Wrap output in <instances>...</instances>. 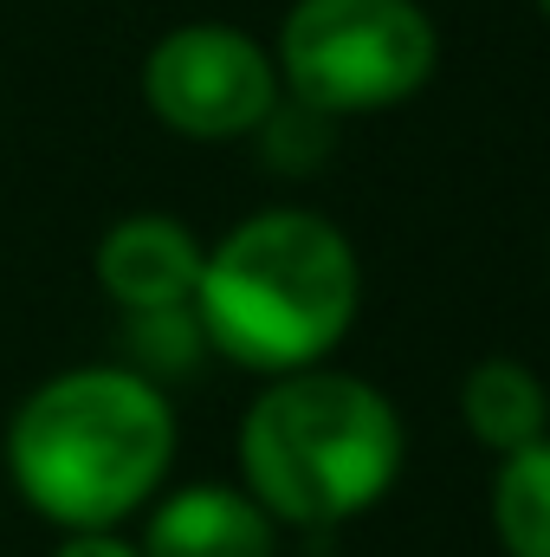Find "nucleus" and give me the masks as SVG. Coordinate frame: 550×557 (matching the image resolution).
Instances as JSON below:
<instances>
[{"mask_svg": "<svg viewBox=\"0 0 550 557\" xmlns=\"http://www.w3.org/2000/svg\"><path fill=\"white\" fill-rule=\"evenodd\" d=\"M538 7H545V20H550V0H538Z\"/></svg>", "mask_w": 550, "mask_h": 557, "instance_id": "f8f14e48", "label": "nucleus"}, {"mask_svg": "<svg viewBox=\"0 0 550 557\" xmlns=\"http://www.w3.org/2000/svg\"><path fill=\"white\" fill-rule=\"evenodd\" d=\"M247 493L285 525H337L370 512L402 473L396 403L343 370H291L240 421Z\"/></svg>", "mask_w": 550, "mask_h": 557, "instance_id": "7ed1b4c3", "label": "nucleus"}, {"mask_svg": "<svg viewBox=\"0 0 550 557\" xmlns=\"http://www.w3.org/2000/svg\"><path fill=\"white\" fill-rule=\"evenodd\" d=\"M175 460V409L130 363L46 376L7 421V473L59 532H111L155 499Z\"/></svg>", "mask_w": 550, "mask_h": 557, "instance_id": "f257e3e1", "label": "nucleus"}, {"mask_svg": "<svg viewBox=\"0 0 550 557\" xmlns=\"http://www.w3.org/2000/svg\"><path fill=\"white\" fill-rule=\"evenodd\" d=\"M52 557H142L130 539H117V525L111 532H65V545Z\"/></svg>", "mask_w": 550, "mask_h": 557, "instance_id": "9b49d317", "label": "nucleus"}, {"mask_svg": "<svg viewBox=\"0 0 550 557\" xmlns=\"http://www.w3.org/2000/svg\"><path fill=\"white\" fill-rule=\"evenodd\" d=\"M142 557H273V512L234 486H182L168 493L149 525Z\"/></svg>", "mask_w": 550, "mask_h": 557, "instance_id": "0eeeda50", "label": "nucleus"}, {"mask_svg": "<svg viewBox=\"0 0 550 557\" xmlns=\"http://www.w3.org/2000/svg\"><path fill=\"white\" fill-rule=\"evenodd\" d=\"M492 525L512 557H550V441L505 454L492 480Z\"/></svg>", "mask_w": 550, "mask_h": 557, "instance_id": "1a4fd4ad", "label": "nucleus"}, {"mask_svg": "<svg viewBox=\"0 0 550 557\" xmlns=\"http://www.w3.org/2000/svg\"><path fill=\"white\" fill-rule=\"evenodd\" d=\"M278 98H285V85H278L273 52L253 33L227 26V20L168 26L142 59V104L175 137L195 143L253 137L273 117Z\"/></svg>", "mask_w": 550, "mask_h": 557, "instance_id": "39448f33", "label": "nucleus"}, {"mask_svg": "<svg viewBox=\"0 0 550 557\" xmlns=\"http://www.w3.org/2000/svg\"><path fill=\"white\" fill-rule=\"evenodd\" d=\"M460 416H466V428L492 454H518V447L545 441L550 396H545V383H538V370H525L518 357H486L460 383Z\"/></svg>", "mask_w": 550, "mask_h": 557, "instance_id": "6e6552de", "label": "nucleus"}, {"mask_svg": "<svg viewBox=\"0 0 550 557\" xmlns=\"http://www.w3.org/2000/svg\"><path fill=\"white\" fill-rule=\"evenodd\" d=\"M208 247L168 221V214H130L98 240V285L130 311H168V305H195Z\"/></svg>", "mask_w": 550, "mask_h": 557, "instance_id": "423d86ee", "label": "nucleus"}, {"mask_svg": "<svg viewBox=\"0 0 550 557\" xmlns=\"http://www.w3.org/2000/svg\"><path fill=\"white\" fill-rule=\"evenodd\" d=\"M440 39L421 0H291L278 26V85L324 111H389L434 78Z\"/></svg>", "mask_w": 550, "mask_h": 557, "instance_id": "20e7f679", "label": "nucleus"}, {"mask_svg": "<svg viewBox=\"0 0 550 557\" xmlns=\"http://www.w3.org/2000/svg\"><path fill=\"white\" fill-rule=\"evenodd\" d=\"M363 273L350 240L304 208H266L208 247L195 318L208 350L240 370L291 376L330 357L357 318Z\"/></svg>", "mask_w": 550, "mask_h": 557, "instance_id": "f03ea898", "label": "nucleus"}, {"mask_svg": "<svg viewBox=\"0 0 550 557\" xmlns=\"http://www.w3.org/2000/svg\"><path fill=\"white\" fill-rule=\"evenodd\" d=\"M201 318L195 305H168V311H130V350L149 370H188L201 350Z\"/></svg>", "mask_w": 550, "mask_h": 557, "instance_id": "9d476101", "label": "nucleus"}]
</instances>
